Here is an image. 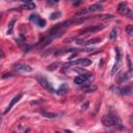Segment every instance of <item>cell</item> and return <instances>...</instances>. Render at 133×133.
<instances>
[{
    "instance_id": "obj_26",
    "label": "cell",
    "mask_w": 133,
    "mask_h": 133,
    "mask_svg": "<svg viewBox=\"0 0 133 133\" xmlns=\"http://www.w3.org/2000/svg\"><path fill=\"white\" fill-rule=\"evenodd\" d=\"M127 60H128V64H129V69L132 70V64H131V60H130V56L127 55Z\"/></svg>"
},
{
    "instance_id": "obj_27",
    "label": "cell",
    "mask_w": 133,
    "mask_h": 133,
    "mask_svg": "<svg viewBox=\"0 0 133 133\" xmlns=\"http://www.w3.org/2000/svg\"><path fill=\"white\" fill-rule=\"evenodd\" d=\"M88 105H89V103H88V102H85L84 104L82 105V109H83V110H86V109L88 108Z\"/></svg>"
},
{
    "instance_id": "obj_24",
    "label": "cell",
    "mask_w": 133,
    "mask_h": 133,
    "mask_svg": "<svg viewBox=\"0 0 133 133\" xmlns=\"http://www.w3.org/2000/svg\"><path fill=\"white\" fill-rule=\"evenodd\" d=\"M37 25L39 27H45L46 26V21L44 20V19H40L39 22L37 23Z\"/></svg>"
},
{
    "instance_id": "obj_13",
    "label": "cell",
    "mask_w": 133,
    "mask_h": 133,
    "mask_svg": "<svg viewBox=\"0 0 133 133\" xmlns=\"http://www.w3.org/2000/svg\"><path fill=\"white\" fill-rule=\"evenodd\" d=\"M67 91H68V84H67V83H62V84L58 87L57 91H56V94L59 95V96H61V95L66 94Z\"/></svg>"
},
{
    "instance_id": "obj_31",
    "label": "cell",
    "mask_w": 133,
    "mask_h": 133,
    "mask_svg": "<svg viewBox=\"0 0 133 133\" xmlns=\"http://www.w3.org/2000/svg\"><path fill=\"white\" fill-rule=\"evenodd\" d=\"M0 124H1V115H0Z\"/></svg>"
},
{
    "instance_id": "obj_29",
    "label": "cell",
    "mask_w": 133,
    "mask_h": 133,
    "mask_svg": "<svg viewBox=\"0 0 133 133\" xmlns=\"http://www.w3.org/2000/svg\"><path fill=\"white\" fill-rule=\"evenodd\" d=\"M81 3H82V1H77V2H74L73 5H74V6H78V5L81 4Z\"/></svg>"
},
{
    "instance_id": "obj_23",
    "label": "cell",
    "mask_w": 133,
    "mask_h": 133,
    "mask_svg": "<svg viewBox=\"0 0 133 133\" xmlns=\"http://www.w3.org/2000/svg\"><path fill=\"white\" fill-rule=\"evenodd\" d=\"M116 36H118V30H116V28H113L112 30H111L110 34H109V37L111 40H115L116 37Z\"/></svg>"
},
{
    "instance_id": "obj_1",
    "label": "cell",
    "mask_w": 133,
    "mask_h": 133,
    "mask_svg": "<svg viewBox=\"0 0 133 133\" xmlns=\"http://www.w3.org/2000/svg\"><path fill=\"white\" fill-rule=\"evenodd\" d=\"M102 124L106 127H112V126H118L122 127V121L118 115H105L102 118Z\"/></svg>"
},
{
    "instance_id": "obj_28",
    "label": "cell",
    "mask_w": 133,
    "mask_h": 133,
    "mask_svg": "<svg viewBox=\"0 0 133 133\" xmlns=\"http://www.w3.org/2000/svg\"><path fill=\"white\" fill-rule=\"evenodd\" d=\"M0 57H1V58L5 57V54H4L3 51H2V49H1V48H0Z\"/></svg>"
},
{
    "instance_id": "obj_12",
    "label": "cell",
    "mask_w": 133,
    "mask_h": 133,
    "mask_svg": "<svg viewBox=\"0 0 133 133\" xmlns=\"http://www.w3.org/2000/svg\"><path fill=\"white\" fill-rule=\"evenodd\" d=\"M121 95L123 96H129V95H132V92H133V88L131 86H125V87H122L119 89Z\"/></svg>"
},
{
    "instance_id": "obj_33",
    "label": "cell",
    "mask_w": 133,
    "mask_h": 133,
    "mask_svg": "<svg viewBox=\"0 0 133 133\" xmlns=\"http://www.w3.org/2000/svg\"><path fill=\"white\" fill-rule=\"evenodd\" d=\"M0 20H1V16H0Z\"/></svg>"
},
{
    "instance_id": "obj_4",
    "label": "cell",
    "mask_w": 133,
    "mask_h": 133,
    "mask_svg": "<svg viewBox=\"0 0 133 133\" xmlns=\"http://www.w3.org/2000/svg\"><path fill=\"white\" fill-rule=\"evenodd\" d=\"M115 53H116V62L113 66L112 70H111V74H115L122 67V56H121V51L119 48H115Z\"/></svg>"
},
{
    "instance_id": "obj_3",
    "label": "cell",
    "mask_w": 133,
    "mask_h": 133,
    "mask_svg": "<svg viewBox=\"0 0 133 133\" xmlns=\"http://www.w3.org/2000/svg\"><path fill=\"white\" fill-rule=\"evenodd\" d=\"M105 25L103 24H100V25H94V26H89V27H86V28L82 29V30L79 31V34H87V33H93V32H98V31H101L105 28Z\"/></svg>"
},
{
    "instance_id": "obj_5",
    "label": "cell",
    "mask_w": 133,
    "mask_h": 133,
    "mask_svg": "<svg viewBox=\"0 0 133 133\" xmlns=\"http://www.w3.org/2000/svg\"><path fill=\"white\" fill-rule=\"evenodd\" d=\"M118 10H119V13H121V14H123V15H127L130 19H132V12L130 10V9L128 6H127V4L125 3V2H121L120 4H119V6H118Z\"/></svg>"
},
{
    "instance_id": "obj_20",
    "label": "cell",
    "mask_w": 133,
    "mask_h": 133,
    "mask_svg": "<svg viewBox=\"0 0 133 133\" xmlns=\"http://www.w3.org/2000/svg\"><path fill=\"white\" fill-rule=\"evenodd\" d=\"M58 66H59V62H53V64H51L50 66H48L47 70L48 71H54V70L57 69Z\"/></svg>"
},
{
    "instance_id": "obj_25",
    "label": "cell",
    "mask_w": 133,
    "mask_h": 133,
    "mask_svg": "<svg viewBox=\"0 0 133 133\" xmlns=\"http://www.w3.org/2000/svg\"><path fill=\"white\" fill-rule=\"evenodd\" d=\"M126 30H127V33H128L129 36L131 37L132 34H133V25H128V26H127Z\"/></svg>"
},
{
    "instance_id": "obj_15",
    "label": "cell",
    "mask_w": 133,
    "mask_h": 133,
    "mask_svg": "<svg viewBox=\"0 0 133 133\" xmlns=\"http://www.w3.org/2000/svg\"><path fill=\"white\" fill-rule=\"evenodd\" d=\"M41 115H42L43 116H45V118H48V119H55V118H57V116H58L57 113L46 112V111H42V112H41Z\"/></svg>"
},
{
    "instance_id": "obj_9",
    "label": "cell",
    "mask_w": 133,
    "mask_h": 133,
    "mask_svg": "<svg viewBox=\"0 0 133 133\" xmlns=\"http://www.w3.org/2000/svg\"><path fill=\"white\" fill-rule=\"evenodd\" d=\"M131 76H132V70H129V72H127V73H122L121 75H119L118 83L124 82L125 80H127V79H129V78H131Z\"/></svg>"
},
{
    "instance_id": "obj_14",
    "label": "cell",
    "mask_w": 133,
    "mask_h": 133,
    "mask_svg": "<svg viewBox=\"0 0 133 133\" xmlns=\"http://www.w3.org/2000/svg\"><path fill=\"white\" fill-rule=\"evenodd\" d=\"M34 7H36V4H34L33 2L26 1V2H24V4H23L21 7H19V9H33Z\"/></svg>"
},
{
    "instance_id": "obj_7",
    "label": "cell",
    "mask_w": 133,
    "mask_h": 133,
    "mask_svg": "<svg viewBox=\"0 0 133 133\" xmlns=\"http://www.w3.org/2000/svg\"><path fill=\"white\" fill-rule=\"evenodd\" d=\"M14 69L18 72H23V73H30L32 72V68L27 66V64H17L14 66Z\"/></svg>"
},
{
    "instance_id": "obj_6",
    "label": "cell",
    "mask_w": 133,
    "mask_h": 133,
    "mask_svg": "<svg viewBox=\"0 0 133 133\" xmlns=\"http://www.w3.org/2000/svg\"><path fill=\"white\" fill-rule=\"evenodd\" d=\"M92 77V74L91 73H86V74H83V75H79L77 76V77H75L74 79V83L75 84H78V85H81L83 84V83H85L87 79Z\"/></svg>"
},
{
    "instance_id": "obj_19",
    "label": "cell",
    "mask_w": 133,
    "mask_h": 133,
    "mask_svg": "<svg viewBox=\"0 0 133 133\" xmlns=\"http://www.w3.org/2000/svg\"><path fill=\"white\" fill-rule=\"evenodd\" d=\"M97 19L100 20H108V19H112L113 16L112 15H100V16H95Z\"/></svg>"
},
{
    "instance_id": "obj_18",
    "label": "cell",
    "mask_w": 133,
    "mask_h": 133,
    "mask_svg": "<svg viewBox=\"0 0 133 133\" xmlns=\"http://www.w3.org/2000/svg\"><path fill=\"white\" fill-rule=\"evenodd\" d=\"M99 42H101V39H99V37H96V39L89 40V41H87V42H85L83 45H85V46H89V45H92V44H96V43H99Z\"/></svg>"
},
{
    "instance_id": "obj_10",
    "label": "cell",
    "mask_w": 133,
    "mask_h": 133,
    "mask_svg": "<svg viewBox=\"0 0 133 133\" xmlns=\"http://www.w3.org/2000/svg\"><path fill=\"white\" fill-rule=\"evenodd\" d=\"M97 86L94 84H84L80 87V89H82L83 92H86V93H93V92L97 91Z\"/></svg>"
},
{
    "instance_id": "obj_22",
    "label": "cell",
    "mask_w": 133,
    "mask_h": 133,
    "mask_svg": "<svg viewBox=\"0 0 133 133\" xmlns=\"http://www.w3.org/2000/svg\"><path fill=\"white\" fill-rule=\"evenodd\" d=\"M92 64V60L88 58H82V62H81V66L82 67H87Z\"/></svg>"
},
{
    "instance_id": "obj_16",
    "label": "cell",
    "mask_w": 133,
    "mask_h": 133,
    "mask_svg": "<svg viewBox=\"0 0 133 133\" xmlns=\"http://www.w3.org/2000/svg\"><path fill=\"white\" fill-rule=\"evenodd\" d=\"M16 24V20H12L10 21V23L9 24V29H7V34H13L14 32V26H15Z\"/></svg>"
},
{
    "instance_id": "obj_11",
    "label": "cell",
    "mask_w": 133,
    "mask_h": 133,
    "mask_svg": "<svg viewBox=\"0 0 133 133\" xmlns=\"http://www.w3.org/2000/svg\"><path fill=\"white\" fill-rule=\"evenodd\" d=\"M103 9L101 3H95L93 5H91V6H88L87 9H86V12L87 13H94V12H97V10H101Z\"/></svg>"
},
{
    "instance_id": "obj_8",
    "label": "cell",
    "mask_w": 133,
    "mask_h": 133,
    "mask_svg": "<svg viewBox=\"0 0 133 133\" xmlns=\"http://www.w3.org/2000/svg\"><path fill=\"white\" fill-rule=\"evenodd\" d=\"M22 97H23V95L22 94H19V95H17L16 97H14V99L10 101V103H9V107L6 108V110H5V113H7L9 111H10V109L13 108V106L16 104V103H18L19 101H20L21 99H22Z\"/></svg>"
},
{
    "instance_id": "obj_21",
    "label": "cell",
    "mask_w": 133,
    "mask_h": 133,
    "mask_svg": "<svg viewBox=\"0 0 133 133\" xmlns=\"http://www.w3.org/2000/svg\"><path fill=\"white\" fill-rule=\"evenodd\" d=\"M60 16H61V13L60 12H55V13L51 14L50 19H51V20H56V19H58Z\"/></svg>"
},
{
    "instance_id": "obj_30",
    "label": "cell",
    "mask_w": 133,
    "mask_h": 133,
    "mask_svg": "<svg viewBox=\"0 0 133 133\" xmlns=\"http://www.w3.org/2000/svg\"><path fill=\"white\" fill-rule=\"evenodd\" d=\"M48 3L49 4H55V3H57V1H48Z\"/></svg>"
},
{
    "instance_id": "obj_2",
    "label": "cell",
    "mask_w": 133,
    "mask_h": 133,
    "mask_svg": "<svg viewBox=\"0 0 133 133\" xmlns=\"http://www.w3.org/2000/svg\"><path fill=\"white\" fill-rule=\"evenodd\" d=\"M37 80L39 81V83L43 86V87L47 89L49 93H54V92H55V91H54V87L52 86V84L49 82V81L47 80V78L44 77V76H41V75L37 76Z\"/></svg>"
},
{
    "instance_id": "obj_17",
    "label": "cell",
    "mask_w": 133,
    "mask_h": 133,
    "mask_svg": "<svg viewBox=\"0 0 133 133\" xmlns=\"http://www.w3.org/2000/svg\"><path fill=\"white\" fill-rule=\"evenodd\" d=\"M40 16L37 15V14H33V15H30V17H29V20L31 21V22H33V23H37L39 22V20H40Z\"/></svg>"
},
{
    "instance_id": "obj_32",
    "label": "cell",
    "mask_w": 133,
    "mask_h": 133,
    "mask_svg": "<svg viewBox=\"0 0 133 133\" xmlns=\"http://www.w3.org/2000/svg\"><path fill=\"white\" fill-rule=\"evenodd\" d=\"M105 133H113V132H105Z\"/></svg>"
}]
</instances>
